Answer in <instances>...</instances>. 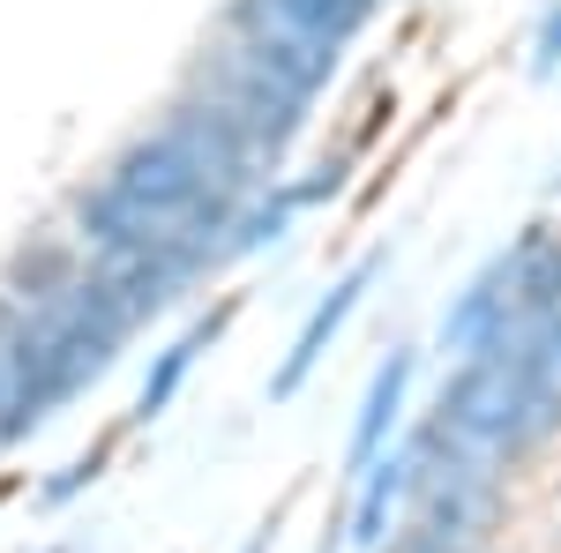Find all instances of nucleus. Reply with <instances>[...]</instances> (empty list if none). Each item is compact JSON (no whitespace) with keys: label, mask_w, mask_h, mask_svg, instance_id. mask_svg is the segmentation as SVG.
Returning a JSON list of instances; mask_svg holds the SVG:
<instances>
[{"label":"nucleus","mask_w":561,"mask_h":553,"mask_svg":"<svg viewBox=\"0 0 561 553\" xmlns=\"http://www.w3.org/2000/svg\"><path fill=\"white\" fill-rule=\"evenodd\" d=\"M135 307L105 277H83L68 292H45L31 307H15V330H8V352L23 359V375L38 389V404H60L83 382H98L113 367V344L128 337Z\"/></svg>","instance_id":"nucleus-1"},{"label":"nucleus","mask_w":561,"mask_h":553,"mask_svg":"<svg viewBox=\"0 0 561 553\" xmlns=\"http://www.w3.org/2000/svg\"><path fill=\"white\" fill-rule=\"evenodd\" d=\"M561 426V404L524 375L510 352H472L449 382H442V404H434V434L449 449H465L479 464H502L531 441H547Z\"/></svg>","instance_id":"nucleus-2"},{"label":"nucleus","mask_w":561,"mask_h":553,"mask_svg":"<svg viewBox=\"0 0 561 553\" xmlns=\"http://www.w3.org/2000/svg\"><path fill=\"white\" fill-rule=\"evenodd\" d=\"M375 269H382V262L367 255V262H359V269L345 277V285H337V292H330L322 307H314V314H307V330H300V344H293V359L277 367V382H270V396H293V389H300L307 375H314V359H322V344L337 337V322H345L352 307H359V292L375 285Z\"/></svg>","instance_id":"nucleus-3"},{"label":"nucleus","mask_w":561,"mask_h":553,"mask_svg":"<svg viewBox=\"0 0 561 553\" xmlns=\"http://www.w3.org/2000/svg\"><path fill=\"white\" fill-rule=\"evenodd\" d=\"M255 8H270L277 23H293L300 38L330 45V53H345V38L375 15V0H255Z\"/></svg>","instance_id":"nucleus-4"},{"label":"nucleus","mask_w":561,"mask_h":553,"mask_svg":"<svg viewBox=\"0 0 561 553\" xmlns=\"http://www.w3.org/2000/svg\"><path fill=\"white\" fill-rule=\"evenodd\" d=\"M404 382H412V352H389L375 389H367V412H359V434H352V464H367L382 449V434L397 426V404H404Z\"/></svg>","instance_id":"nucleus-5"},{"label":"nucleus","mask_w":561,"mask_h":553,"mask_svg":"<svg viewBox=\"0 0 561 553\" xmlns=\"http://www.w3.org/2000/svg\"><path fill=\"white\" fill-rule=\"evenodd\" d=\"M404 486H412V457H382V464H367L359 509H352V539H359V546H382L389 509L404 502Z\"/></svg>","instance_id":"nucleus-6"},{"label":"nucleus","mask_w":561,"mask_h":553,"mask_svg":"<svg viewBox=\"0 0 561 553\" xmlns=\"http://www.w3.org/2000/svg\"><path fill=\"white\" fill-rule=\"evenodd\" d=\"M217 322H225V314H210V322H203V330H187V337H180L173 352H165V359H158V375H150V382H142V404H135V412H142V419H158V412H165V404H173L180 375H187V367H195V352H203V344L217 337Z\"/></svg>","instance_id":"nucleus-7"},{"label":"nucleus","mask_w":561,"mask_h":553,"mask_svg":"<svg viewBox=\"0 0 561 553\" xmlns=\"http://www.w3.org/2000/svg\"><path fill=\"white\" fill-rule=\"evenodd\" d=\"M561 68V8L547 15V31H539V76H554Z\"/></svg>","instance_id":"nucleus-8"},{"label":"nucleus","mask_w":561,"mask_h":553,"mask_svg":"<svg viewBox=\"0 0 561 553\" xmlns=\"http://www.w3.org/2000/svg\"><path fill=\"white\" fill-rule=\"evenodd\" d=\"M248 553H262V546H248Z\"/></svg>","instance_id":"nucleus-9"}]
</instances>
